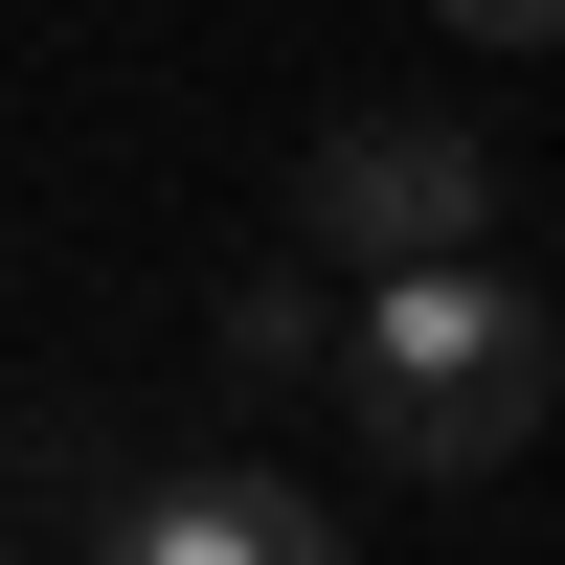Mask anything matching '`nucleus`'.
<instances>
[{
  "mask_svg": "<svg viewBox=\"0 0 565 565\" xmlns=\"http://www.w3.org/2000/svg\"><path fill=\"white\" fill-rule=\"evenodd\" d=\"M340 340H362V317L317 295V249H295V271H249V295H226L204 362H226V385H340Z\"/></svg>",
  "mask_w": 565,
  "mask_h": 565,
  "instance_id": "20e7f679",
  "label": "nucleus"
},
{
  "mask_svg": "<svg viewBox=\"0 0 565 565\" xmlns=\"http://www.w3.org/2000/svg\"><path fill=\"white\" fill-rule=\"evenodd\" d=\"M543 407H565V317L521 295V271H407V295L340 340V430L385 452V476H498Z\"/></svg>",
  "mask_w": 565,
  "mask_h": 565,
  "instance_id": "f257e3e1",
  "label": "nucleus"
},
{
  "mask_svg": "<svg viewBox=\"0 0 565 565\" xmlns=\"http://www.w3.org/2000/svg\"><path fill=\"white\" fill-rule=\"evenodd\" d=\"M295 226H317V271H498V136H452V114H340L317 136V181H295Z\"/></svg>",
  "mask_w": 565,
  "mask_h": 565,
  "instance_id": "f03ea898",
  "label": "nucleus"
},
{
  "mask_svg": "<svg viewBox=\"0 0 565 565\" xmlns=\"http://www.w3.org/2000/svg\"><path fill=\"white\" fill-rule=\"evenodd\" d=\"M430 23H476V45H565V0H430Z\"/></svg>",
  "mask_w": 565,
  "mask_h": 565,
  "instance_id": "39448f33",
  "label": "nucleus"
},
{
  "mask_svg": "<svg viewBox=\"0 0 565 565\" xmlns=\"http://www.w3.org/2000/svg\"><path fill=\"white\" fill-rule=\"evenodd\" d=\"M90 565H362V543L317 498H271V476H159V498L90 521Z\"/></svg>",
  "mask_w": 565,
  "mask_h": 565,
  "instance_id": "7ed1b4c3",
  "label": "nucleus"
}]
</instances>
